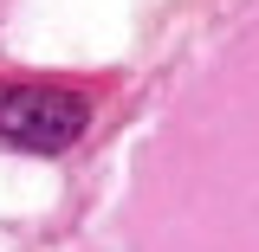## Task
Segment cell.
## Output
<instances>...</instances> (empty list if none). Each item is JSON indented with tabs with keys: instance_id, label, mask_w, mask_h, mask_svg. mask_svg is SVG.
<instances>
[{
	"instance_id": "cell-1",
	"label": "cell",
	"mask_w": 259,
	"mask_h": 252,
	"mask_svg": "<svg viewBox=\"0 0 259 252\" xmlns=\"http://www.w3.org/2000/svg\"><path fill=\"white\" fill-rule=\"evenodd\" d=\"M91 123V104L65 84H0V142L32 149V156H59L71 149Z\"/></svg>"
}]
</instances>
